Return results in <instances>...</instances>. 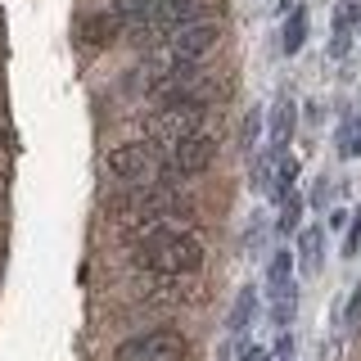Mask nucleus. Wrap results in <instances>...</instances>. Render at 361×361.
<instances>
[{
    "instance_id": "obj_4",
    "label": "nucleus",
    "mask_w": 361,
    "mask_h": 361,
    "mask_svg": "<svg viewBox=\"0 0 361 361\" xmlns=\"http://www.w3.org/2000/svg\"><path fill=\"white\" fill-rule=\"evenodd\" d=\"M203 122H208V109L203 104H158L145 118V135H149V145H167L172 149V145L199 135Z\"/></svg>"
},
{
    "instance_id": "obj_7",
    "label": "nucleus",
    "mask_w": 361,
    "mask_h": 361,
    "mask_svg": "<svg viewBox=\"0 0 361 361\" xmlns=\"http://www.w3.org/2000/svg\"><path fill=\"white\" fill-rule=\"evenodd\" d=\"M118 37H127V23L113 14V9H104V14H95V18H86V23H82V41H86V45H95V50L113 45Z\"/></svg>"
},
{
    "instance_id": "obj_1",
    "label": "nucleus",
    "mask_w": 361,
    "mask_h": 361,
    "mask_svg": "<svg viewBox=\"0 0 361 361\" xmlns=\"http://www.w3.org/2000/svg\"><path fill=\"white\" fill-rule=\"evenodd\" d=\"M131 262L149 276H190L203 267V240L190 231H154L135 244Z\"/></svg>"
},
{
    "instance_id": "obj_10",
    "label": "nucleus",
    "mask_w": 361,
    "mask_h": 361,
    "mask_svg": "<svg viewBox=\"0 0 361 361\" xmlns=\"http://www.w3.org/2000/svg\"><path fill=\"white\" fill-rule=\"evenodd\" d=\"M302 41H307V9H293L285 18V37H280V50L285 54H298Z\"/></svg>"
},
{
    "instance_id": "obj_17",
    "label": "nucleus",
    "mask_w": 361,
    "mask_h": 361,
    "mask_svg": "<svg viewBox=\"0 0 361 361\" xmlns=\"http://www.w3.org/2000/svg\"><path fill=\"white\" fill-rule=\"evenodd\" d=\"M257 131H262V109H248L244 131H240V149H244V154H253V149H257Z\"/></svg>"
},
{
    "instance_id": "obj_8",
    "label": "nucleus",
    "mask_w": 361,
    "mask_h": 361,
    "mask_svg": "<svg viewBox=\"0 0 361 361\" xmlns=\"http://www.w3.org/2000/svg\"><path fill=\"white\" fill-rule=\"evenodd\" d=\"M325 262V231L321 226H307V231H298V267L302 276H316Z\"/></svg>"
},
{
    "instance_id": "obj_11",
    "label": "nucleus",
    "mask_w": 361,
    "mask_h": 361,
    "mask_svg": "<svg viewBox=\"0 0 361 361\" xmlns=\"http://www.w3.org/2000/svg\"><path fill=\"white\" fill-rule=\"evenodd\" d=\"M293 180H298V163H293V158H280V163H276V180H271V195H276L280 203H285L289 195H293Z\"/></svg>"
},
{
    "instance_id": "obj_5",
    "label": "nucleus",
    "mask_w": 361,
    "mask_h": 361,
    "mask_svg": "<svg viewBox=\"0 0 361 361\" xmlns=\"http://www.w3.org/2000/svg\"><path fill=\"white\" fill-rule=\"evenodd\" d=\"M212 158H217V135L212 131H199L190 135V140H180L167 149V190H176L180 180L190 176H203L212 167Z\"/></svg>"
},
{
    "instance_id": "obj_16",
    "label": "nucleus",
    "mask_w": 361,
    "mask_h": 361,
    "mask_svg": "<svg viewBox=\"0 0 361 361\" xmlns=\"http://www.w3.org/2000/svg\"><path fill=\"white\" fill-rule=\"evenodd\" d=\"M338 154H343V158H361V118L348 122V127L338 131Z\"/></svg>"
},
{
    "instance_id": "obj_20",
    "label": "nucleus",
    "mask_w": 361,
    "mask_h": 361,
    "mask_svg": "<svg viewBox=\"0 0 361 361\" xmlns=\"http://www.w3.org/2000/svg\"><path fill=\"white\" fill-rule=\"evenodd\" d=\"M240 361H271V357L262 353V348H244V353H240Z\"/></svg>"
},
{
    "instance_id": "obj_18",
    "label": "nucleus",
    "mask_w": 361,
    "mask_h": 361,
    "mask_svg": "<svg viewBox=\"0 0 361 361\" xmlns=\"http://www.w3.org/2000/svg\"><path fill=\"white\" fill-rule=\"evenodd\" d=\"M357 321H361V285L353 293V302H348V325H357Z\"/></svg>"
},
{
    "instance_id": "obj_13",
    "label": "nucleus",
    "mask_w": 361,
    "mask_h": 361,
    "mask_svg": "<svg viewBox=\"0 0 361 361\" xmlns=\"http://www.w3.org/2000/svg\"><path fill=\"white\" fill-rule=\"evenodd\" d=\"M293 307H298V289H293V285L271 289V316H276V325H289L293 321Z\"/></svg>"
},
{
    "instance_id": "obj_19",
    "label": "nucleus",
    "mask_w": 361,
    "mask_h": 361,
    "mask_svg": "<svg viewBox=\"0 0 361 361\" xmlns=\"http://www.w3.org/2000/svg\"><path fill=\"white\" fill-rule=\"evenodd\" d=\"M357 244H361V217H357V231H353V235H348V244H343V253H348V257H353V253H357Z\"/></svg>"
},
{
    "instance_id": "obj_6",
    "label": "nucleus",
    "mask_w": 361,
    "mask_h": 361,
    "mask_svg": "<svg viewBox=\"0 0 361 361\" xmlns=\"http://www.w3.org/2000/svg\"><path fill=\"white\" fill-rule=\"evenodd\" d=\"M118 361H190V343L180 330H145L118 348Z\"/></svg>"
},
{
    "instance_id": "obj_9",
    "label": "nucleus",
    "mask_w": 361,
    "mask_h": 361,
    "mask_svg": "<svg viewBox=\"0 0 361 361\" xmlns=\"http://www.w3.org/2000/svg\"><path fill=\"white\" fill-rule=\"evenodd\" d=\"M289 135H293V99L280 95V99H276V113H271V154L285 149Z\"/></svg>"
},
{
    "instance_id": "obj_15",
    "label": "nucleus",
    "mask_w": 361,
    "mask_h": 361,
    "mask_svg": "<svg viewBox=\"0 0 361 361\" xmlns=\"http://www.w3.org/2000/svg\"><path fill=\"white\" fill-rule=\"evenodd\" d=\"M298 217H302V199H298V195H289L285 203H280V217H276V231H280V235L298 231Z\"/></svg>"
},
{
    "instance_id": "obj_14",
    "label": "nucleus",
    "mask_w": 361,
    "mask_h": 361,
    "mask_svg": "<svg viewBox=\"0 0 361 361\" xmlns=\"http://www.w3.org/2000/svg\"><path fill=\"white\" fill-rule=\"evenodd\" d=\"M253 307H257V293H253V289H240V298H235V307H231V330H235V334L248 330V321H253Z\"/></svg>"
},
{
    "instance_id": "obj_3",
    "label": "nucleus",
    "mask_w": 361,
    "mask_h": 361,
    "mask_svg": "<svg viewBox=\"0 0 361 361\" xmlns=\"http://www.w3.org/2000/svg\"><path fill=\"white\" fill-rule=\"evenodd\" d=\"M221 41V18H208V23H185V27L167 32L158 54L149 63H199L203 54H212Z\"/></svg>"
},
{
    "instance_id": "obj_21",
    "label": "nucleus",
    "mask_w": 361,
    "mask_h": 361,
    "mask_svg": "<svg viewBox=\"0 0 361 361\" xmlns=\"http://www.w3.org/2000/svg\"><path fill=\"white\" fill-rule=\"evenodd\" d=\"M280 9H289V14H293V0H280Z\"/></svg>"
},
{
    "instance_id": "obj_2",
    "label": "nucleus",
    "mask_w": 361,
    "mask_h": 361,
    "mask_svg": "<svg viewBox=\"0 0 361 361\" xmlns=\"http://www.w3.org/2000/svg\"><path fill=\"white\" fill-rule=\"evenodd\" d=\"M109 172L118 180H127L131 190H145V185H163L167 190V154L158 145L140 140V145H118L109 149Z\"/></svg>"
},
{
    "instance_id": "obj_12",
    "label": "nucleus",
    "mask_w": 361,
    "mask_h": 361,
    "mask_svg": "<svg viewBox=\"0 0 361 361\" xmlns=\"http://www.w3.org/2000/svg\"><path fill=\"white\" fill-rule=\"evenodd\" d=\"M267 285H271V289H285V285H293V253L276 248V257H271V267H267Z\"/></svg>"
}]
</instances>
